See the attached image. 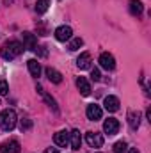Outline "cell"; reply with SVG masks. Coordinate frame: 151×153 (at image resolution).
<instances>
[{
  "mask_svg": "<svg viewBox=\"0 0 151 153\" xmlns=\"http://www.w3.org/2000/svg\"><path fill=\"white\" fill-rule=\"evenodd\" d=\"M0 53H2V57L5 59V61H13V59H16L20 53H23V45L20 43V41H7L4 46H2V50H0Z\"/></svg>",
  "mask_w": 151,
  "mask_h": 153,
  "instance_id": "1",
  "label": "cell"
},
{
  "mask_svg": "<svg viewBox=\"0 0 151 153\" xmlns=\"http://www.w3.org/2000/svg\"><path fill=\"white\" fill-rule=\"evenodd\" d=\"M16 121H18V117H16V112H14L13 109L2 111V114H0V128H2V130L11 132V130L16 126Z\"/></svg>",
  "mask_w": 151,
  "mask_h": 153,
  "instance_id": "2",
  "label": "cell"
},
{
  "mask_svg": "<svg viewBox=\"0 0 151 153\" xmlns=\"http://www.w3.org/2000/svg\"><path fill=\"white\" fill-rule=\"evenodd\" d=\"M85 141L91 148H101L103 146V135L98 132H87L85 134Z\"/></svg>",
  "mask_w": 151,
  "mask_h": 153,
  "instance_id": "3",
  "label": "cell"
},
{
  "mask_svg": "<svg viewBox=\"0 0 151 153\" xmlns=\"http://www.w3.org/2000/svg\"><path fill=\"white\" fill-rule=\"evenodd\" d=\"M100 66H101L103 70H107V71H112L114 68H115V59H114L112 53L103 52V53L100 55Z\"/></svg>",
  "mask_w": 151,
  "mask_h": 153,
  "instance_id": "4",
  "label": "cell"
},
{
  "mask_svg": "<svg viewBox=\"0 0 151 153\" xmlns=\"http://www.w3.org/2000/svg\"><path fill=\"white\" fill-rule=\"evenodd\" d=\"M73 38V29L68 27V25H61L59 29H55V39L57 41H68V39Z\"/></svg>",
  "mask_w": 151,
  "mask_h": 153,
  "instance_id": "5",
  "label": "cell"
},
{
  "mask_svg": "<svg viewBox=\"0 0 151 153\" xmlns=\"http://www.w3.org/2000/svg\"><path fill=\"white\" fill-rule=\"evenodd\" d=\"M85 114H87V119H91V121H98V119H101L103 111H101V107H100V105H96V103H91V105H87V109H85Z\"/></svg>",
  "mask_w": 151,
  "mask_h": 153,
  "instance_id": "6",
  "label": "cell"
},
{
  "mask_svg": "<svg viewBox=\"0 0 151 153\" xmlns=\"http://www.w3.org/2000/svg\"><path fill=\"white\" fill-rule=\"evenodd\" d=\"M119 121L115 119V117H109V119H105V123H103V132L105 134H109V135H115L117 132H119Z\"/></svg>",
  "mask_w": 151,
  "mask_h": 153,
  "instance_id": "7",
  "label": "cell"
},
{
  "mask_svg": "<svg viewBox=\"0 0 151 153\" xmlns=\"http://www.w3.org/2000/svg\"><path fill=\"white\" fill-rule=\"evenodd\" d=\"M0 153H20V143L11 139V141H5L2 146H0Z\"/></svg>",
  "mask_w": 151,
  "mask_h": 153,
  "instance_id": "8",
  "label": "cell"
},
{
  "mask_svg": "<svg viewBox=\"0 0 151 153\" xmlns=\"http://www.w3.org/2000/svg\"><path fill=\"white\" fill-rule=\"evenodd\" d=\"M76 87H78L82 96H89L91 94V84H89V80L85 76H78L76 78Z\"/></svg>",
  "mask_w": 151,
  "mask_h": 153,
  "instance_id": "9",
  "label": "cell"
},
{
  "mask_svg": "<svg viewBox=\"0 0 151 153\" xmlns=\"http://www.w3.org/2000/svg\"><path fill=\"white\" fill-rule=\"evenodd\" d=\"M103 105L109 112H117L119 111V98L117 96H105Z\"/></svg>",
  "mask_w": 151,
  "mask_h": 153,
  "instance_id": "10",
  "label": "cell"
},
{
  "mask_svg": "<svg viewBox=\"0 0 151 153\" xmlns=\"http://www.w3.org/2000/svg\"><path fill=\"white\" fill-rule=\"evenodd\" d=\"M91 62H93V59H91V53H87V52L80 53L78 59H76V66L80 70H89L91 68Z\"/></svg>",
  "mask_w": 151,
  "mask_h": 153,
  "instance_id": "11",
  "label": "cell"
},
{
  "mask_svg": "<svg viewBox=\"0 0 151 153\" xmlns=\"http://www.w3.org/2000/svg\"><path fill=\"white\" fill-rule=\"evenodd\" d=\"M23 36V48H29V50H36V46H38V41H36V36L32 34V32H23L21 34Z\"/></svg>",
  "mask_w": 151,
  "mask_h": 153,
  "instance_id": "12",
  "label": "cell"
},
{
  "mask_svg": "<svg viewBox=\"0 0 151 153\" xmlns=\"http://www.w3.org/2000/svg\"><path fill=\"white\" fill-rule=\"evenodd\" d=\"M53 143H55L57 146H66V144L70 143V132H66V130L57 132V134L53 135Z\"/></svg>",
  "mask_w": 151,
  "mask_h": 153,
  "instance_id": "13",
  "label": "cell"
},
{
  "mask_svg": "<svg viewBox=\"0 0 151 153\" xmlns=\"http://www.w3.org/2000/svg\"><path fill=\"white\" fill-rule=\"evenodd\" d=\"M70 143H71V148H73V150H80V144H82L80 130H71V132H70Z\"/></svg>",
  "mask_w": 151,
  "mask_h": 153,
  "instance_id": "14",
  "label": "cell"
},
{
  "mask_svg": "<svg viewBox=\"0 0 151 153\" xmlns=\"http://www.w3.org/2000/svg\"><path fill=\"white\" fill-rule=\"evenodd\" d=\"M27 66H29V73L34 76V78H38L41 75V66H39L38 59H29L27 61Z\"/></svg>",
  "mask_w": 151,
  "mask_h": 153,
  "instance_id": "15",
  "label": "cell"
},
{
  "mask_svg": "<svg viewBox=\"0 0 151 153\" xmlns=\"http://www.w3.org/2000/svg\"><path fill=\"white\" fill-rule=\"evenodd\" d=\"M44 73H46V76H48V80L53 82V84H61V82H62V75H61L57 70H53V68H46Z\"/></svg>",
  "mask_w": 151,
  "mask_h": 153,
  "instance_id": "16",
  "label": "cell"
},
{
  "mask_svg": "<svg viewBox=\"0 0 151 153\" xmlns=\"http://www.w3.org/2000/svg\"><path fill=\"white\" fill-rule=\"evenodd\" d=\"M128 123H130V126H132L133 130H137L139 125H141V114L135 112V111H130V112H128Z\"/></svg>",
  "mask_w": 151,
  "mask_h": 153,
  "instance_id": "17",
  "label": "cell"
},
{
  "mask_svg": "<svg viewBox=\"0 0 151 153\" xmlns=\"http://www.w3.org/2000/svg\"><path fill=\"white\" fill-rule=\"evenodd\" d=\"M142 4H141V0H130V13L133 14V16H141L142 14Z\"/></svg>",
  "mask_w": 151,
  "mask_h": 153,
  "instance_id": "18",
  "label": "cell"
},
{
  "mask_svg": "<svg viewBox=\"0 0 151 153\" xmlns=\"http://www.w3.org/2000/svg\"><path fill=\"white\" fill-rule=\"evenodd\" d=\"M36 89H38L39 94H41V96H43V98H44V100L48 102V105H50V107H52L53 111H57V103H55V100H53V98H52V96H50V94H48V93H46V91H44V89L41 87V85H38Z\"/></svg>",
  "mask_w": 151,
  "mask_h": 153,
  "instance_id": "19",
  "label": "cell"
},
{
  "mask_svg": "<svg viewBox=\"0 0 151 153\" xmlns=\"http://www.w3.org/2000/svg\"><path fill=\"white\" fill-rule=\"evenodd\" d=\"M48 7H50V0H38V2H36V13H38V14L46 13Z\"/></svg>",
  "mask_w": 151,
  "mask_h": 153,
  "instance_id": "20",
  "label": "cell"
},
{
  "mask_svg": "<svg viewBox=\"0 0 151 153\" xmlns=\"http://www.w3.org/2000/svg\"><path fill=\"white\" fill-rule=\"evenodd\" d=\"M82 45H84V39L82 38H73L71 43H70V46H68V50H70V52H76Z\"/></svg>",
  "mask_w": 151,
  "mask_h": 153,
  "instance_id": "21",
  "label": "cell"
},
{
  "mask_svg": "<svg viewBox=\"0 0 151 153\" xmlns=\"http://www.w3.org/2000/svg\"><path fill=\"white\" fill-rule=\"evenodd\" d=\"M20 128H21V132H27V130H30V128H32V121H30V119H27V117L20 119Z\"/></svg>",
  "mask_w": 151,
  "mask_h": 153,
  "instance_id": "22",
  "label": "cell"
},
{
  "mask_svg": "<svg viewBox=\"0 0 151 153\" xmlns=\"http://www.w3.org/2000/svg\"><path fill=\"white\" fill-rule=\"evenodd\" d=\"M126 152V143L124 141H119L114 144V153H124Z\"/></svg>",
  "mask_w": 151,
  "mask_h": 153,
  "instance_id": "23",
  "label": "cell"
},
{
  "mask_svg": "<svg viewBox=\"0 0 151 153\" xmlns=\"http://www.w3.org/2000/svg\"><path fill=\"white\" fill-rule=\"evenodd\" d=\"M9 93V85H7V82L5 80H0V96H5Z\"/></svg>",
  "mask_w": 151,
  "mask_h": 153,
  "instance_id": "24",
  "label": "cell"
},
{
  "mask_svg": "<svg viewBox=\"0 0 151 153\" xmlns=\"http://www.w3.org/2000/svg\"><path fill=\"white\" fill-rule=\"evenodd\" d=\"M91 76H93V80H94V82L101 80V75H100V70H96V68H94V70L91 71Z\"/></svg>",
  "mask_w": 151,
  "mask_h": 153,
  "instance_id": "25",
  "label": "cell"
},
{
  "mask_svg": "<svg viewBox=\"0 0 151 153\" xmlns=\"http://www.w3.org/2000/svg\"><path fill=\"white\" fill-rule=\"evenodd\" d=\"M44 153H59V148H46Z\"/></svg>",
  "mask_w": 151,
  "mask_h": 153,
  "instance_id": "26",
  "label": "cell"
},
{
  "mask_svg": "<svg viewBox=\"0 0 151 153\" xmlns=\"http://www.w3.org/2000/svg\"><path fill=\"white\" fill-rule=\"evenodd\" d=\"M128 153H141V152H139L137 148H130V152H128Z\"/></svg>",
  "mask_w": 151,
  "mask_h": 153,
  "instance_id": "27",
  "label": "cell"
},
{
  "mask_svg": "<svg viewBox=\"0 0 151 153\" xmlns=\"http://www.w3.org/2000/svg\"><path fill=\"white\" fill-rule=\"evenodd\" d=\"M146 116H148V119L151 121V109H148V111H146Z\"/></svg>",
  "mask_w": 151,
  "mask_h": 153,
  "instance_id": "28",
  "label": "cell"
}]
</instances>
